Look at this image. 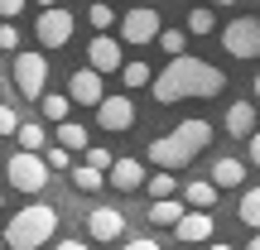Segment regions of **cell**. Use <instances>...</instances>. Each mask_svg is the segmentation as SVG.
I'll use <instances>...</instances> for the list:
<instances>
[{
	"label": "cell",
	"instance_id": "1",
	"mask_svg": "<svg viewBox=\"0 0 260 250\" xmlns=\"http://www.w3.org/2000/svg\"><path fill=\"white\" fill-rule=\"evenodd\" d=\"M222 87H226V73H217L207 58L178 53V58H169L164 73H154L149 92H154V101L174 106V101H188V96H198V101H207V96H222Z\"/></svg>",
	"mask_w": 260,
	"mask_h": 250
},
{
	"label": "cell",
	"instance_id": "2",
	"mask_svg": "<svg viewBox=\"0 0 260 250\" xmlns=\"http://www.w3.org/2000/svg\"><path fill=\"white\" fill-rule=\"evenodd\" d=\"M207 145H212V125L193 116V121H183L178 130L149 139L145 149H149V164H154V168H183V164H193Z\"/></svg>",
	"mask_w": 260,
	"mask_h": 250
},
{
	"label": "cell",
	"instance_id": "3",
	"mask_svg": "<svg viewBox=\"0 0 260 250\" xmlns=\"http://www.w3.org/2000/svg\"><path fill=\"white\" fill-rule=\"evenodd\" d=\"M53 226H58V207H48V202H29L24 212H15V222H10L0 236H5L10 250H39V245L53 241Z\"/></svg>",
	"mask_w": 260,
	"mask_h": 250
},
{
	"label": "cell",
	"instance_id": "4",
	"mask_svg": "<svg viewBox=\"0 0 260 250\" xmlns=\"http://www.w3.org/2000/svg\"><path fill=\"white\" fill-rule=\"evenodd\" d=\"M5 178H10L15 193H44L53 168H48V159L39 154V149H15V154L5 159Z\"/></svg>",
	"mask_w": 260,
	"mask_h": 250
},
{
	"label": "cell",
	"instance_id": "5",
	"mask_svg": "<svg viewBox=\"0 0 260 250\" xmlns=\"http://www.w3.org/2000/svg\"><path fill=\"white\" fill-rule=\"evenodd\" d=\"M222 48L232 58H260V19L255 15H241V19H226L222 34Z\"/></svg>",
	"mask_w": 260,
	"mask_h": 250
},
{
	"label": "cell",
	"instance_id": "6",
	"mask_svg": "<svg viewBox=\"0 0 260 250\" xmlns=\"http://www.w3.org/2000/svg\"><path fill=\"white\" fill-rule=\"evenodd\" d=\"M48 87V58L44 53H15V92L39 101Z\"/></svg>",
	"mask_w": 260,
	"mask_h": 250
},
{
	"label": "cell",
	"instance_id": "7",
	"mask_svg": "<svg viewBox=\"0 0 260 250\" xmlns=\"http://www.w3.org/2000/svg\"><path fill=\"white\" fill-rule=\"evenodd\" d=\"M159 29H164V19H159V10H149V5L125 10V15H121V39H125V44H135V48L154 44Z\"/></svg>",
	"mask_w": 260,
	"mask_h": 250
},
{
	"label": "cell",
	"instance_id": "8",
	"mask_svg": "<svg viewBox=\"0 0 260 250\" xmlns=\"http://www.w3.org/2000/svg\"><path fill=\"white\" fill-rule=\"evenodd\" d=\"M34 39H39L44 48H68V39H73V15H68L63 5H48V10H39Z\"/></svg>",
	"mask_w": 260,
	"mask_h": 250
},
{
	"label": "cell",
	"instance_id": "9",
	"mask_svg": "<svg viewBox=\"0 0 260 250\" xmlns=\"http://www.w3.org/2000/svg\"><path fill=\"white\" fill-rule=\"evenodd\" d=\"M96 125L111 130V135L130 130L135 125V101H130V96H102V101H96Z\"/></svg>",
	"mask_w": 260,
	"mask_h": 250
},
{
	"label": "cell",
	"instance_id": "10",
	"mask_svg": "<svg viewBox=\"0 0 260 250\" xmlns=\"http://www.w3.org/2000/svg\"><path fill=\"white\" fill-rule=\"evenodd\" d=\"M87 63L96 67V73H121V63H125V53H121V39H111V34H92V44H87Z\"/></svg>",
	"mask_w": 260,
	"mask_h": 250
},
{
	"label": "cell",
	"instance_id": "11",
	"mask_svg": "<svg viewBox=\"0 0 260 250\" xmlns=\"http://www.w3.org/2000/svg\"><path fill=\"white\" fill-rule=\"evenodd\" d=\"M174 236L188 241V245H207V241H212V212H207V207H188V212L178 217Z\"/></svg>",
	"mask_w": 260,
	"mask_h": 250
},
{
	"label": "cell",
	"instance_id": "12",
	"mask_svg": "<svg viewBox=\"0 0 260 250\" xmlns=\"http://www.w3.org/2000/svg\"><path fill=\"white\" fill-rule=\"evenodd\" d=\"M68 96H73L77 106H96V101L106 96V87H102V73H96L92 63H87V67H77V73L68 77Z\"/></svg>",
	"mask_w": 260,
	"mask_h": 250
},
{
	"label": "cell",
	"instance_id": "13",
	"mask_svg": "<svg viewBox=\"0 0 260 250\" xmlns=\"http://www.w3.org/2000/svg\"><path fill=\"white\" fill-rule=\"evenodd\" d=\"M87 231H92V241H121L125 236V217L116 212V207H92V212H87Z\"/></svg>",
	"mask_w": 260,
	"mask_h": 250
},
{
	"label": "cell",
	"instance_id": "14",
	"mask_svg": "<svg viewBox=\"0 0 260 250\" xmlns=\"http://www.w3.org/2000/svg\"><path fill=\"white\" fill-rule=\"evenodd\" d=\"M106 188H116V193H140V188H145V164H140V159H116V164L106 168Z\"/></svg>",
	"mask_w": 260,
	"mask_h": 250
},
{
	"label": "cell",
	"instance_id": "15",
	"mask_svg": "<svg viewBox=\"0 0 260 250\" xmlns=\"http://www.w3.org/2000/svg\"><path fill=\"white\" fill-rule=\"evenodd\" d=\"M251 130H255V101H232L226 106V135L246 139Z\"/></svg>",
	"mask_w": 260,
	"mask_h": 250
},
{
	"label": "cell",
	"instance_id": "16",
	"mask_svg": "<svg viewBox=\"0 0 260 250\" xmlns=\"http://www.w3.org/2000/svg\"><path fill=\"white\" fill-rule=\"evenodd\" d=\"M183 212H188V202H178V197H154L149 202V226H178Z\"/></svg>",
	"mask_w": 260,
	"mask_h": 250
},
{
	"label": "cell",
	"instance_id": "17",
	"mask_svg": "<svg viewBox=\"0 0 260 250\" xmlns=\"http://www.w3.org/2000/svg\"><path fill=\"white\" fill-rule=\"evenodd\" d=\"M68 178H73L77 193H102V188H106V168H96V164H77V168H68Z\"/></svg>",
	"mask_w": 260,
	"mask_h": 250
},
{
	"label": "cell",
	"instance_id": "18",
	"mask_svg": "<svg viewBox=\"0 0 260 250\" xmlns=\"http://www.w3.org/2000/svg\"><path fill=\"white\" fill-rule=\"evenodd\" d=\"M212 183L217 188H241L246 183V164L241 159H217L212 164Z\"/></svg>",
	"mask_w": 260,
	"mask_h": 250
},
{
	"label": "cell",
	"instance_id": "19",
	"mask_svg": "<svg viewBox=\"0 0 260 250\" xmlns=\"http://www.w3.org/2000/svg\"><path fill=\"white\" fill-rule=\"evenodd\" d=\"M183 202H188V207H207V212H212V202H217V183H212V178H193V183L183 188Z\"/></svg>",
	"mask_w": 260,
	"mask_h": 250
},
{
	"label": "cell",
	"instance_id": "20",
	"mask_svg": "<svg viewBox=\"0 0 260 250\" xmlns=\"http://www.w3.org/2000/svg\"><path fill=\"white\" fill-rule=\"evenodd\" d=\"M145 193H149V197H174V193H178L174 168H159V173H149V178H145Z\"/></svg>",
	"mask_w": 260,
	"mask_h": 250
},
{
	"label": "cell",
	"instance_id": "21",
	"mask_svg": "<svg viewBox=\"0 0 260 250\" xmlns=\"http://www.w3.org/2000/svg\"><path fill=\"white\" fill-rule=\"evenodd\" d=\"M159 48H164L169 58H178V53H188V29H159V39H154Z\"/></svg>",
	"mask_w": 260,
	"mask_h": 250
},
{
	"label": "cell",
	"instance_id": "22",
	"mask_svg": "<svg viewBox=\"0 0 260 250\" xmlns=\"http://www.w3.org/2000/svg\"><path fill=\"white\" fill-rule=\"evenodd\" d=\"M58 145L63 149H87V130L77 121H58Z\"/></svg>",
	"mask_w": 260,
	"mask_h": 250
},
{
	"label": "cell",
	"instance_id": "23",
	"mask_svg": "<svg viewBox=\"0 0 260 250\" xmlns=\"http://www.w3.org/2000/svg\"><path fill=\"white\" fill-rule=\"evenodd\" d=\"M236 212H241V222H246V226H255V231H260V188H246Z\"/></svg>",
	"mask_w": 260,
	"mask_h": 250
},
{
	"label": "cell",
	"instance_id": "24",
	"mask_svg": "<svg viewBox=\"0 0 260 250\" xmlns=\"http://www.w3.org/2000/svg\"><path fill=\"white\" fill-rule=\"evenodd\" d=\"M212 29H217V15L207 5H193V10H188V34H212Z\"/></svg>",
	"mask_w": 260,
	"mask_h": 250
},
{
	"label": "cell",
	"instance_id": "25",
	"mask_svg": "<svg viewBox=\"0 0 260 250\" xmlns=\"http://www.w3.org/2000/svg\"><path fill=\"white\" fill-rule=\"evenodd\" d=\"M39 106H44L48 121H68V111H73V96H58V92L48 96V92H44V96H39Z\"/></svg>",
	"mask_w": 260,
	"mask_h": 250
},
{
	"label": "cell",
	"instance_id": "26",
	"mask_svg": "<svg viewBox=\"0 0 260 250\" xmlns=\"http://www.w3.org/2000/svg\"><path fill=\"white\" fill-rule=\"evenodd\" d=\"M121 82L125 87H149L154 73H149V63H121Z\"/></svg>",
	"mask_w": 260,
	"mask_h": 250
},
{
	"label": "cell",
	"instance_id": "27",
	"mask_svg": "<svg viewBox=\"0 0 260 250\" xmlns=\"http://www.w3.org/2000/svg\"><path fill=\"white\" fill-rule=\"evenodd\" d=\"M44 159H48L53 173H68V168H73V149H63L58 139H53V149H44Z\"/></svg>",
	"mask_w": 260,
	"mask_h": 250
},
{
	"label": "cell",
	"instance_id": "28",
	"mask_svg": "<svg viewBox=\"0 0 260 250\" xmlns=\"http://www.w3.org/2000/svg\"><path fill=\"white\" fill-rule=\"evenodd\" d=\"M87 19H92L96 34H106V29L116 24V10H111V5H92V10H87Z\"/></svg>",
	"mask_w": 260,
	"mask_h": 250
},
{
	"label": "cell",
	"instance_id": "29",
	"mask_svg": "<svg viewBox=\"0 0 260 250\" xmlns=\"http://www.w3.org/2000/svg\"><path fill=\"white\" fill-rule=\"evenodd\" d=\"M15 139H19V149H44V125H19Z\"/></svg>",
	"mask_w": 260,
	"mask_h": 250
},
{
	"label": "cell",
	"instance_id": "30",
	"mask_svg": "<svg viewBox=\"0 0 260 250\" xmlns=\"http://www.w3.org/2000/svg\"><path fill=\"white\" fill-rule=\"evenodd\" d=\"M0 48H5V53H19V29H15V19H0Z\"/></svg>",
	"mask_w": 260,
	"mask_h": 250
},
{
	"label": "cell",
	"instance_id": "31",
	"mask_svg": "<svg viewBox=\"0 0 260 250\" xmlns=\"http://www.w3.org/2000/svg\"><path fill=\"white\" fill-rule=\"evenodd\" d=\"M82 154H87V164H96V168H111V164H116L111 149H96V145H92V149H82Z\"/></svg>",
	"mask_w": 260,
	"mask_h": 250
},
{
	"label": "cell",
	"instance_id": "32",
	"mask_svg": "<svg viewBox=\"0 0 260 250\" xmlns=\"http://www.w3.org/2000/svg\"><path fill=\"white\" fill-rule=\"evenodd\" d=\"M19 130V116H15V106H5L0 101V135H15Z\"/></svg>",
	"mask_w": 260,
	"mask_h": 250
},
{
	"label": "cell",
	"instance_id": "33",
	"mask_svg": "<svg viewBox=\"0 0 260 250\" xmlns=\"http://www.w3.org/2000/svg\"><path fill=\"white\" fill-rule=\"evenodd\" d=\"M24 5H29V0H0V19H19Z\"/></svg>",
	"mask_w": 260,
	"mask_h": 250
},
{
	"label": "cell",
	"instance_id": "34",
	"mask_svg": "<svg viewBox=\"0 0 260 250\" xmlns=\"http://www.w3.org/2000/svg\"><path fill=\"white\" fill-rule=\"evenodd\" d=\"M121 250H159V241L154 236H135V241H125Z\"/></svg>",
	"mask_w": 260,
	"mask_h": 250
},
{
	"label": "cell",
	"instance_id": "35",
	"mask_svg": "<svg viewBox=\"0 0 260 250\" xmlns=\"http://www.w3.org/2000/svg\"><path fill=\"white\" fill-rule=\"evenodd\" d=\"M246 149H251V164L260 168V125L251 130V135H246Z\"/></svg>",
	"mask_w": 260,
	"mask_h": 250
},
{
	"label": "cell",
	"instance_id": "36",
	"mask_svg": "<svg viewBox=\"0 0 260 250\" xmlns=\"http://www.w3.org/2000/svg\"><path fill=\"white\" fill-rule=\"evenodd\" d=\"M53 250H92V245H87V241H58Z\"/></svg>",
	"mask_w": 260,
	"mask_h": 250
},
{
	"label": "cell",
	"instance_id": "37",
	"mask_svg": "<svg viewBox=\"0 0 260 250\" xmlns=\"http://www.w3.org/2000/svg\"><path fill=\"white\" fill-rule=\"evenodd\" d=\"M251 92H255V101H260V73H255V82H251Z\"/></svg>",
	"mask_w": 260,
	"mask_h": 250
},
{
	"label": "cell",
	"instance_id": "38",
	"mask_svg": "<svg viewBox=\"0 0 260 250\" xmlns=\"http://www.w3.org/2000/svg\"><path fill=\"white\" fill-rule=\"evenodd\" d=\"M246 250H260V231H255V236H251V245H246Z\"/></svg>",
	"mask_w": 260,
	"mask_h": 250
},
{
	"label": "cell",
	"instance_id": "39",
	"mask_svg": "<svg viewBox=\"0 0 260 250\" xmlns=\"http://www.w3.org/2000/svg\"><path fill=\"white\" fill-rule=\"evenodd\" d=\"M207 250H232V245H222V241H212V245H207Z\"/></svg>",
	"mask_w": 260,
	"mask_h": 250
},
{
	"label": "cell",
	"instance_id": "40",
	"mask_svg": "<svg viewBox=\"0 0 260 250\" xmlns=\"http://www.w3.org/2000/svg\"><path fill=\"white\" fill-rule=\"evenodd\" d=\"M34 5H44V10H48V5H58V0H34Z\"/></svg>",
	"mask_w": 260,
	"mask_h": 250
},
{
	"label": "cell",
	"instance_id": "41",
	"mask_svg": "<svg viewBox=\"0 0 260 250\" xmlns=\"http://www.w3.org/2000/svg\"><path fill=\"white\" fill-rule=\"evenodd\" d=\"M217 5H236V0H217Z\"/></svg>",
	"mask_w": 260,
	"mask_h": 250
},
{
	"label": "cell",
	"instance_id": "42",
	"mask_svg": "<svg viewBox=\"0 0 260 250\" xmlns=\"http://www.w3.org/2000/svg\"><path fill=\"white\" fill-rule=\"evenodd\" d=\"M0 250H10V245H5V236H0Z\"/></svg>",
	"mask_w": 260,
	"mask_h": 250
},
{
	"label": "cell",
	"instance_id": "43",
	"mask_svg": "<svg viewBox=\"0 0 260 250\" xmlns=\"http://www.w3.org/2000/svg\"><path fill=\"white\" fill-rule=\"evenodd\" d=\"M0 212H5V197H0Z\"/></svg>",
	"mask_w": 260,
	"mask_h": 250
},
{
	"label": "cell",
	"instance_id": "44",
	"mask_svg": "<svg viewBox=\"0 0 260 250\" xmlns=\"http://www.w3.org/2000/svg\"><path fill=\"white\" fill-rule=\"evenodd\" d=\"M183 5H198V0H183Z\"/></svg>",
	"mask_w": 260,
	"mask_h": 250
}]
</instances>
